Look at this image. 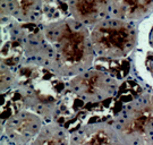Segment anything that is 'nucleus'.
<instances>
[{
  "label": "nucleus",
  "instance_id": "obj_1",
  "mask_svg": "<svg viewBox=\"0 0 153 145\" xmlns=\"http://www.w3.org/2000/svg\"><path fill=\"white\" fill-rule=\"evenodd\" d=\"M93 38L99 48L109 54H124L133 41L131 31L126 26L101 27L94 32Z\"/></svg>",
  "mask_w": 153,
  "mask_h": 145
},
{
  "label": "nucleus",
  "instance_id": "obj_2",
  "mask_svg": "<svg viewBox=\"0 0 153 145\" xmlns=\"http://www.w3.org/2000/svg\"><path fill=\"white\" fill-rule=\"evenodd\" d=\"M84 41H85L84 33L75 32L69 26H66L58 39L61 56L64 57V59L71 64L79 62L83 59L85 51Z\"/></svg>",
  "mask_w": 153,
  "mask_h": 145
},
{
  "label": "nucleus",
  "instance_id": "obj_3",
  "mask_svg": "<svg viewBox=\"0 0 153 145\" xmlns=\"http://www.w3.org/2000/svg\"><path fill=\"white\" fill-rule=\"evenodd\" d=\"M117 2L121 11L127 15H136L148 9L151 0H117Z\"/></svg>",
  "mask_w": 153,
  "mask_h": 145
},
{
  "label": "nucleus",
  "instance_id": "obj_4",
  "mask_svg": "<svg viewBox=\"0 0 153 145\" xmlns=\"http://www.w3.org/2000/svg\"><path fill=\"white\" fill-rule=\"evenodd\" d=\"M99 0H75V10L82 18L94 15L98 10Z\"/></svg>",
  "mask_w": 153,
  "mask_h": 145
},
{
  "label": "nucleus",
  "instance_id": "obj_5",
  "mask_svg": "<svg viewBox=\"0 0 153 145\" xmlns=\"http://www.w3.org/2000/svg\"><path fill=\"white\" fill-rule=\"evenodd\" d=\"M15 2L17 4V7L19 9H22L23 11H26L33 5L34 0H14Z\"/></svg>",
  "mask_w": 153,
  "mask_h": 145
}]
</instances>
